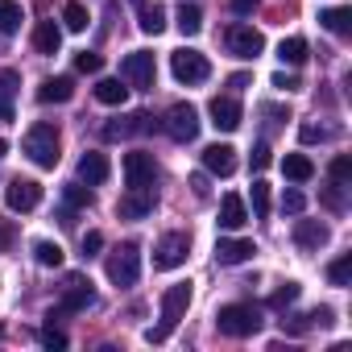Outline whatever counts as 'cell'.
I'll return each instance as SVG.
<instances>
[{"label": "cell", "instance_id": "obj_1", "mask_svg": "<svg viewBox=\"0 0 352 352\" xmlns=\"http://www.w3.org/2000/svg\"><path fill=\"white\" fill-rule=\"evenodd\" d=\"M187 307H191V282L170 286V290L162 294V323H157V327H149V331H145V340H149V344H162V340H170V331L183 323Z\"/></svg>", "mask_w": 352, "mask_h": 352}, {"label": "cell", "instance_id": "obj_2", "mask_svg": "<svg viewBox=\"0 0 352 352\" xmlns=\"http://www.w3.org/2000/svg\"><path fill=\"white\" fill-rule=\"evenodd\" d=\"M21 149H25V157L34 162V166H42V170H54L58 166V149H63V137H58V129L54 124H34L30 133H25V141H21Z\"/></svg>", "mask_w": 352, "mask_h": 352}, {"label": "cell", "instance_id": "obj_3", "mask_svg": "<svg viewBox=\"0 0 352 352\" xmlns=\"http://www.w3.org/2000/svg\"><path fill=\"white\" fill-rule=\"evenodd\" d=\"M216 327H220L224 336H232V340L257 336V331H261V311H257L253 302H228V307H220Z\"/></svg>", "mask_w": 352, "mask_h": 352}, {"label": "cell", "instance_id": "obj_4", "mask_svg": "<svg viewBox=\"0 0 352 352\" xmlns=\"http://www.w3.org/2000/svg\"><path fill=\"white\" fill-rule=\"evenodd\" d=\"M104 270H108V282H112V286H133V282L141 278V249H137L133 241H124V245L108 257Z\"/></svg>", "mask_w": 352, "mask_h": 352}, {"label": "cell", "instance_id": "obj_5", "mask_svg": "<svg viewBox=\"0 0 352 352\" xmlns=\"http://www.w3.org/2000/svg\"><path fill=\"white\" fill-rule=\"evenodd\" d=\"M170 71H174V79H179V83L195 87V83H204V79L212 75V63H208L199 50H174V54H170Z\"/></svg>", "mask_w": 352, "mask_h": 352}, {"label": "cell", "instance_id": "obj_6", "mask_svg": "<svg viewBox=\"0 0 352 352\" xmlns=\"http://www.w3.org/2000/svg\"><path fill=\"white\" fill-rule=\"evenodd\" d=\"M120 79H124L129 87H137V91H149L153 79H157L153 54H149V50H133V54H124V63H120Z\"/></svg>", "mask_w": 352, "mask_h": 352}, {"label": "cell", "instance_id": "obj_7", "mask_svg": "<svg viewBox=\"0 0 352 352\" xmlns=\"http://www.w3.org/2000/svg\"><path fill=\"white\" fill-rule=\"evenodd\" d=\"M191 257V236L187 232H166L153 249V270H179Z\"/></svg>", "mask_w": 352, "mask_h": 352}, {"label": "cell", "instance_id": "obj_8", "mask_svg": "<svg viewBox=\"0 0 352 352\" xmlns=\"http://www.w3.org/2000/svg\"><path fill=\"white\" fill-rule=\"evenodd\" d=\"M224 46H228V54H236V58H257V54L265 50V38H261V30L236 21V25L224 30Z\"/></svg>", "mask_w": 352, "mask_h": 352}, {"label": "cell", "instance_id": "obj_9", "mask_svg": "<svg viewBox=\"0 0 352 352\" xmlns=\"http://www.w3.org/2000/svg\"><path fill=\"white\" fill-rule=\"evenodd\" d=\"M96 302V290H91V282H83L79 274H71L67 278V286H63V302L46 315V319H63V315H71V311H83V307H91Z\"/></svg>", "mask_w": 352, "mask_h": 352}, {"label": "cell", "instance_id": "obj_10", "mask_svg": "<svg viewBox=\"0 0 352 352\" xmlns=\"http://www.w3.org/2000/svg\"><path fill=\"white\" fill-rule=\"evenodd\" d=\"M162 129H166L174 141H195V137H199V112H195L191 104H170Z\"/></svg>", "mask_w": 352, "mask_h": 352}, {"label": "cell", "instance_id": "obj_11", "mask_svg": "<svg viewBox=\"0 0 352 352\" xmlns=\"http://www.w3.org/2000/svg\"><path fill=\"white\" fill-rule=\"evenodd\" d=\"M153 179H157L153 153H124V183H129V191H137V187H153Z\"/></svg>", "mask_w": 352, "mask_h": 352}, {"label": "cell", "instance_id": "obj_12", "mask_svg": "<svg viewBox=\"0 0 352 352\" xmlns=\"http://www.w3.org/2000/svg\"><path fill=\"white\" fill-rule=\"evenodd\" d=\"M208 116H212V124H216L220 133H236V129H241V120H245V112H241L236 96H216V100L208 104Z\"/></svg>", "mask_w": 352, "mask_h": 352}, {"label": "cell", "instance_id": "obj_13", "mask_svg": "<svg viewBox=\"0 0 352 352\" xmlns=\"http://www.w3.org/2000/svg\"><path fill=\"white\" fill-rule=\"evenodd\" d=\"M5 204H9L13 212H34V208L42 204V183H34V179H13V183L5 187Z\"/></svg>", "mask_w": 352, "mask_h": 352}, {"label": "cell", "instance_id": "obj_14", "mask_svg": "<svg viewBox=\"0 0 352 352\" xmlns=\"http://www.w3.org/2000/svg\"><path fill=\"white\" fill-rule=\"evenodd\" d=\"M153 187H137V191H129V195H120V204H116V216L120 220H141V216H149L153 212Z\"/></svg>", "mask_w": 352, "mask_h": 352}, {"label": "cell", "instance_id": "obj_15", "mask_svg": "<svg viewBox=\"0 0 352 352\" xmlns=\"http://www.w3.org/2000/svg\"><path fill=\"white\" fill-rule=\"evenodd\" d=\"M137 129H153V120H149L145 112H133V116H116V120H108L100 133H104V141H124V137H133Z\"/></svg>", "mask_w": 352, "mask_h": 352}, {"label": "cell", "instance_id": "obj_16", "mask_svg": "<svg viewBox=\"0 0 352 352\" xmlns=\"http://www.w3.org/2000/svg\"><path fill=\"white\" fill-rule=\"evenodd\" d=\"M331 241V228L323 220H298L294 224V245L298 249H323Z\"/></svg>", "mask_w": 352, "mask_h": 352}, {"label": "cell", "instance_id": "obj_17", "mask_svg": "<svg viewBox=\"0 0 352 352\" xmlns=\"http://www.w3.org/2000/svg\"><path fill=\"white\" fill-rule=\"evenodd\" d=\"M204 170L228 179V174L236 170V149H232V145H208V149H204Z\"/></svg>", "mask_w": 352, "mask_h": 352}, {"label": "cell", "instance_id": "obj_18", "mask_svg": "<svg viewBox=\"0 0 352 352\" xmlns=\"http://www.w3.org/2000/svg\"><path fill=\"white\" fill-rule=\"evenodd\" d=\"M108 174H112V166H108V157H104V153L87 149V153L79 157V179H83L87 187H100V183H108Z\"/></svg>", "mask_w": 352, "mask_h": 352}, {"label": "cell", "instance_id": "obj_19", "mask_svg": "<svg viewBox=\"0 0 352 352\" xmlns=\"http://www.w3.org/2000/svg\"><path fill=\"white\" fill-rule=\"evenodd\" d=\"M38 100H42V104H67V100H75V79H71V75L46 79V83L38 87Z\"/></svg>", "mask_w": 352, "mask_h": 352}, {"label": "cell", "instance_id": "obj_20", "mask_svg": "<svg viewBox=\"0 0 352 352\" xmlns=\"http://www.w3.org/2000/svg\"><path fill=\"white\" fill-rule=\"evenodd\" d=\"M245 224H249L245 199H241V195H224V204H220V228L236 232V228H245Z\"/></svg>", "mask_w": 352, "mask_h": 352}, {"label": "cell", "instance_id": "obj_21", "mask_svg": "<svg viewBox=\"0 0 352 352\" xmlns=\"http://www.w3.org/2000/svg\"><path fill=\"white\" fill-rule=\"evenodd\" d=\"M253 253H257V249H253V241H241V236H236V241H220V245H216V261H220V265H241V261H249Z\"/></svg>", "mask_w": 352, "mask_h": 352}, {"label": "cell", "instance_id": "obj_22", "mask_svg": "<svg viewBox=\"0 0 352 352\" xmlns=\"http://www.w3.org/2000/svg\"><path fill=\"white\" fill-rule=\"evenodd\" d=\"M34 46H38V54H58V50H63V30H58L54 21H38Z\"/></svg>", "mask_w": 352, "mask_h": 352}, {"label": "cell", "instance_id": "obj_23", "mask_svg": "<svg viewBox=\"0 0 352 352\" xmlns=\"http://www.w3.org/2000/svg\"><path fill=\"white\" fill-rule=\"evenodd\" d=\"M319 25L327 30V34H336V38H348V30H352V9H323L319 13Z\"/></svg>", "mask_w": 352, "mask_h": 352}, {"label": "cell", "instance_id": "obj_24", "mask_svg": "<svg viewBox=\"0 0 352 352\" xmlns=\"http://www.w3.org/2000/svg\"><path fill=\"white\" fill-rule=\"evenodd\" d=\"M141 34H149V38H157L162 30H166V9L157 5V0H145V5H141Z\"/></svg>", "mask_w": 352, "mask_h": 352}, {"label": "cell", "instance_id": "obj_25", "mask_svg": "<svg viewBox=\"0 0 352 352\" xmlns=\"http://www.w3.org/2000/svg\"><path fill=\"white\" fill-rule=\"evenodd\" d=\"M282 170H286V179H290V183H307V179H315V162H311L307 153H286Z\"/></svg>", "mask_w": 352, "mask_h": 352}, {"label": "cell", "instance_id": "obj_26", "mask_svg": "<svg viewBox=\"0 0 352 352\" xmlns=\"http://www.w3.org/2000/svg\"><path fill=\"white\" fill-rule=\"evenodd\" d=\"M96 100L108 104V108H120V104L129 100V87H124L120 79H100V83H96Z\"/></svg>", "mask_w": 352, "mask_h": 352}, {"label": "cell", "instance_id": "obj_27", "mask_svg": "<svg viewBox=\"0 0 352 352\" xmlns=\"http://www.w3.org/2000/svg\"><path fill=\"white\" fill-rule=\"evenodd\" d=\"M21 21H25V13L17 0H0V34H17Z\"/></svg>", "mask_w": 352, "mask_h": 352}, {"label": "cell", "instance_id": "obj_28", "mask_svg": "<svg viewBox=\"0 0 352 352\" xmlns=\"http://www.w3.org/2000/svg\"><path fill=\"white\" fill-rule=\"evenodd\" d=\"M278 58H282L286 67H302V63H307V42H302V38H286V42L278 46Z\"/></svg>", "mask_w": 352, "mask_h": 352}, {"label": "cell", "instance_id": "obj_29", "mask_svg": "<svg viewBox=\"0 0 352 352\" xmlns=\"http://www.w3.org/2000/svg\"><path fill=\"white\" fill-rule=\"evenodd\" d=\"M87 21H91V17H87V9L79 5V0H71V5H63V25H67L71 34H83V30H87Z\"/></svg>", "mask_w": 352, "mask_h": 352}, {"label": "cell", "instance_id": "obj_30", "mask_svg": "<svg viewBox=\"0 0 352 352\" xmlns=\"http://www.w3.org/2000/svg\"><path fill=\"white\" fill-rule=\"evenodd\" d=\"M179 30H183L187 38H195V34L204 30V13H199V5H183V9H179Z\"/></svg>", "mask_w": 352, "mask_h": 352}, {"label": "cell", "instance_id": "obj_31", "mask_svg": "<svg viewBox=\"0 0 352 352\" xmlns=\"http://www.w3.org/2000/svg\"><path fill=\"white\" fill-rule=\"evenodd\" d=\"M34 257H38V265H46V270H58V265H63V249H58L54 241H38V245H34Z\"/></svg>", "mask_w": 352, "mask_h": 352}, {"label": "cell", "instance_id": "obj_32", "mask_svg": "<svg viewBox=\"0 0 352 352\" xmlns=\"http://www.w3.org/2000/svg\"><path fill=\"white\" fill-rule=\"evenodd\" d=\"M327 282H331V286H348V282H352V257H348V253L327 265Z\"/></svg>", "mask_w": 352, "mask_h": 352}, {"label": "cell", "instance_id": "obj_33", "mask_svg": "<svg viewBox=\"0 0 352 352\" xmlns=\"http://www.w3.org/2000/svg\"><path fill=\"white\" fill-rule=\"evenodd\" d=\"M17 87H21V75L17 71H0V104H13V96H17Z\"/></svg>", "mask_w": 352, "mask_h": 352}, {"label": "cell", "instance_id": "obj_34", "mask_svg": "<svg viewBox=\"0 0 352 352\" xmlns=\"http://www.w3.org/2000/svg\"><path fill=\"white\" fill-rule=\"evenodd\" d=\"M100 67H104V58H100L96 50H83V54H75V71H79V75H100Z\"/></svg>", "mask_w": 352, "mask_h": 352}, {"label": "cell", "instance_id": "obj_35", "mask_svg": "<svg viewBox=\"0 0 352 352\" xmlns=\"http://www.w3.org/2000/svg\"><path fill=\"white\" fill-rule=\"evenodd\" d=\"M298 290H302L298 282H282V290H274V294H270V307H278V311H282V307H290V302L298 298Z\"/></svg>", "mask_w": 352, "mask_h": 352}, {"label": "cell", "instance_id": "obj_36", "mask_svg": "<svg viewBox=\"0 0 352 352\" xmlns=\"http://www.w3.org/2000/svg\"><path fill=\"white\" fill-rule=\"evenodd\" d=\"M348 179H352V157H348V153L331 157V183H340V187H344Z\"/></svg>", "mask_w": 352, "mask_h": 352}, {"label": "cell", "instance_id": "obj_37", "mask_svg": "<svg viewBox=\"0 0 352 352\" xmlns=\"http://www.w3.org/2000/svg\"><path fill=\"white\" fill-rule=\"evenodd\" d=\"M253 216H270V187L265 183H253Z\"/></svg>", "mask_w": 352, "mask_h": 352}, {"label": "cell", "instance_id": "obj_38", "mask_svg": "<svg viewBox=\"0 0 352 352\" xmlns=\"http://www.w3.org/2000/svg\"><path fill=\"white\" fill-rule=\"evenodd\" d=\"M298 137H302V145H315V141H327V137H331V129H323V124H311V120H307V124L298 129Z\"/></svg>", "mask_w": 352, "mask_h": 352}, {"label": "cell", "instance_id": "obj_39", "mask_svg": "<svg viewBox=\"0 0 352 352\" xmlns=\"http://www.w3.org/2000/svg\"><path fill=\"white\" fill-rule=\"evenodd\" d=\"M270 162H274V153H270V145H265V141H261V145H253V153H249V166H253V170L261 174V170H265Z\"/></svg>", "mask_w": 352, "mask_h": 352}, {"label": "cell", "instance_id": "obj_40", "mask_svg": "<svg viewBox=\"0 0 352 352\" xmlns=\"http://www.w3.org/2000/svg\"><path fill=\"white\" fill-rule=\"evenodd\" d=\"M67 204H71V208H87V204H91V191L79 187V183H71V187H67Z\"/></svg>", "mask_w": 352, "mask_h": 352}, {"label": "cell", "instance_id": "obj_41", "mask_svg": "<svg viewBox=\"0 0 352 352\" xmlns=\"http://www.w3.org/2000/svg\"><path fill=\"white\" fill-rule=\"evenodd\" d=\"M307 208V199H302V191H286L282 195V212H290V216H298Z\"/></svg>", "mask_w": 352, "mask_h": 352}, {"label": "cell", "instance_id": "obj_42", "mask_svg": "<svg viewBox=\"0 0 352 352\" xmlns=\"http://www.w3.org/2000/svg\"><path fill=\"white\" fill-rule=\"evenodd\" d=\"M13 241H17L13 220H0V253H9V249H13Z\"/></svg>", "mask_w": 352, "mask_h": 352}, {"label": "cell", "instance_id": "obj_43", "mask_svg": "<svg viewBox=\"0 0 352 352\" xmlns=\"http://www.w3.org/2000/svg\"><path fill=\"white\" fill-rule=\"evenodd\" d=\"M100 249H104V236H100V232H87V236H83V257H96Z\"/></svg>", "mask_w": 352, "mask_h": 352}, {"label": "cell", "instance_id": "obj_44", "mask_svg": "<svg viewBox=\"0 0 352 352\" xmlns=\"http://www.w3.org/2000/svg\"><path fill=\"white\" fill-rule=\"evenodd\" d=\"M42 344H46V348H67V336H63V331H54V323H50V327L42 331Z\"/></svg>", "mask_w": 352, "mask_h": 352}, {"label": "cell", "instance_id": "obj_45", "mask_svg": "<svg viewBox=\"0 0 352 352\" xmlns=\"http://www.w3.org/2000/svg\"><path fill=\"white\" fill-rule=\"evenodd\" d=\"M323 204H327V208H331V212H340V208H344V199H340V183H336V187H327V191H323Z\"/></svg>", "mask_w": 352, "mask_h": 352}, {"label": "cell", "instance_id": "obj_46", "mask_svg": "<svg viewBox=\"0 0 352 352\" xmlns=\"http://www.w3.org/2000/svg\"><path fill=\"white\" fill-rule=\"evenodd\" d=\"M228 5H232V13H236V17H249V13L257 9V0H228Z\"/></svg>", "mask_w": 352, "mask_h": 352}, {"label": "cell", "instance_id": "obj_47", "mask_svg": "<svg viewBox=\"0 0 352 352\" xmlns=\"http://www.w3.org/2000/svg\"><path fill=\"white\" fill-rule=\"evenodd\" d=\"M274 87H282V91H298L302 83H298L294 75H274Z\"/></svg>", "mask_w": 352, "mask_h": 352}, {"label": "cell", "instance_id": "obj_48", "mask_svg": "<svg viewBox=\"0 0 352 352\" xmlns=\"http://www.w3.org/2000/svg\"><path fill=\"white\" fill-rule=\"evenodd\" d=\"M191 187H195L199 199H208V174H191Z\"/></svg>", "mask_w": 352, "mask_h": 352}, {"label": "cell", "instance_id": "obj_49", "mask_svg": "<svg viewBox=\"0 0 352 352\" xmlns=\"http://www.w3.org/2000/svg\"><path fill=\"white\" fill-rule=\"evenodd\" d=\"M228 87H232V91H241V87H249V75H232V79H228Z\"/></svg>", "mask_w": 352, "mask_h": 352}, {"label": "cell", "instance_id": "obj_50", "mask_svg": "<svg viewBox=\"0 0 352 352\" xmlns=\"http://www.w3.org/2000/svg\"><path fill=\"white\" fill-rule=\"evenodd\" d=\"M0 120H13V104H0Z\"/></svg>", "mask_w": 352, "mask_h": 352}, {"label": "cell", "instance_id": "obj_51", "mask_svg": "<svg viewBox=\"0 0 352 352\" xmlns=\"http://www.w3.org/2000/svg\"><path fill=\"white\" fill-rule=\"evenodd\" d=\"M5 153H9V141H0V157H5Z\"/></svg>", "mask_w": 352, "mask_h": 352}, {"label": "cell", "instance_id": "obj_52", "mask_svg": "<svg viewBox=\"0 0 352 352\" xmlns=\"http://www.w3.org/2000/svg\"><path fill=\"white\" fill-rule=\"evenodd\" d=\"M133 5H137V9H141V5H145V0H133Z\"/></svg>", "mask_w": 352, "mask_h": 352}]
</instances>
